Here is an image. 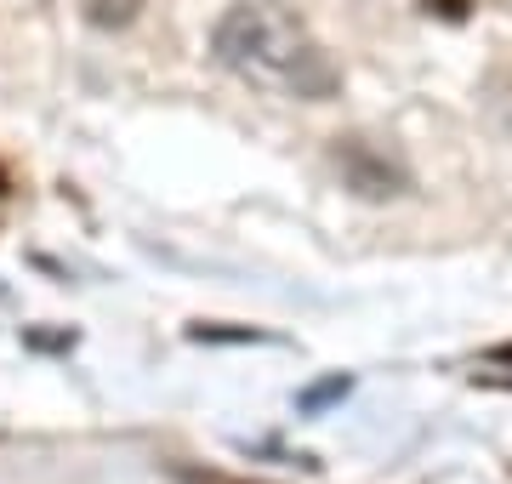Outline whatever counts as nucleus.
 Segmentation results:
<instances>
[{"label":"nucleus","instance_id":"1","mask_svg":"<svg viewBox=\"0 0 512 484\" xmlns=\"http://www.w3.org/2000/svg\"><path fill=\"white\" fill-rule=\"evenodd\" d=\"M211 52L228 75L245 86H262L274 97H296V103H330L342 92V69L325 52V40L296 18L291 6L274 0H239L217 18L211 29Z\"/></svg>","mask_w":512,"mask_h":484},{"label":"nucleus","instance_id":"2","mask_svg":"<svg viewBox=\"0 0 512 484\" xmlns=\"http://www.w3.org/2000/svg\"><path fill=\"white\" fill-rule=\"evenodd\" d=\"M336 166L348 171V183L359 188V194H370V200H382V194H399L404 188V171L387 160V154H376L365 143V137H348L342 149H336Z\"/></svg>","mask_w":512,"mask_h":484},{"label":"nucleus","instance_id":"3","mask_svg":"<svg viewBox=\"0 0 512 484\" xmlns=\"http://www.w3.org/2000/svg\"><path fill=\"white\" fill-rule=\"evenodd\" d=\"M86 6V18L97 23V29H126L137 12H143V0H80Z\"/></svg>","mask_w":512,"mask_h":484},{"label":"nucleus","instance_id":"4","mask_svg":"<svg viewBox=\"0 0 512 484\" xmlns=\"http://www.w3.org/2000/svg\"><path fill=\"white\" fill-rule=\"evenodd\" d=\"M171 479H177V484H274V479H245V473H222V467H188V462L171 467Z\"/></svg>","mask_w":512,"mask_h":484},{"label":"nucleus","instance_id":"5","mask_svg":"<svg viewBox=\"0 0 512 484\" xmlns=\"http://www.w3.org/2000/svg\"><path fill=\"white\" fill-rule=\"evenodd\" d=\"M336 393H348V382L336 376V382H319V388H308V399L302 405H325V399H336Z\"/></svg>","mask_w":512,"mask_h":484},{"label":"nucleus","instance_id":"6","mask_svg":"<svg viewBox=\"0 0 512 484\" xmlns=\"http://www.w3.org/2000/svg\"><path fill=\"white\" fill-rule=\"evenodd\" d=\"M484 365H512V348H495V354H490V359H484ZM501 382H512V371H507V376H501Z\"/></svg>","mask_w":512,"mask_h":484}]
</instances>
